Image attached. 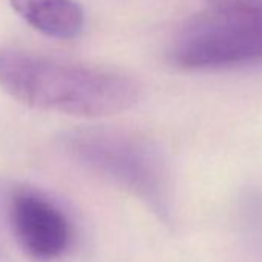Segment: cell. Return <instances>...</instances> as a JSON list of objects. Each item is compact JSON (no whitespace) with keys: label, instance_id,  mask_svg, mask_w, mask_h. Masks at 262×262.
<instances>
[{"label":"cell","instance_id":"cell-3","mask_svg":"<svg viewBox=\"0 0 262 262\" xmlns=\"http://www.w3.org/2000/svg\"><path fill=\"white\" fill-rule=\"evenodd\" d=\"M170 59L185 70H216L262 63V7L245 11L210 10L178 33Z\"/></svg>","mask_w":262,"mask_h":262},{"label":"cell","instance_id":"cell-5","mask_svg":"<svg viewBox=\"0 0 262 262\" xmlns=\"http://www.w3.org/2000/svg\"><path fill=\"white\" fill-rule=\"evenodd\" d=\"M10 4L30 27L48 37L68 40L83 31L85 14L74 0H10Z\"/></svg>","mask_w":262,"mask_h":262},{"label":"cell","instance_id":"cell-6","mask_svg":"<svg viewBox=\"0 0 262 262\" xmlns=\"http://www.w3.org/2000/svg\"><path fill=\"white\" fill-rule=\"evenodd\" d=\"M210 10L233 13V11H245L262 7V0H205Z\"/></svg>","mask_w":262,"mask_h":262},{"label":"cell","instance_id":"cell-2","mask_svg":"<svg viewBox=\"0 0 262 262\" xmlns=\"http://www.w3.org/2000/svg\"><path fill=\"white\" fill-rule=\"evenodd\" d=\"M62 147L79 165L133 193L162 219H170L171 174L153 141L122 128L85 126L65 133Z\"/></svg>","mask_w":262,"mask_h":262},{"label":"cell","instance_id":"cell-4","mask_svg":"<svg viewBox=\"0 0 262 262\" xmlns=\"http://www.w3.org/2000/svg\"><path fill=\"white\" fill-rule=\"evenodd\" d=\"M10 222L19 245L39 262L62 257L71 245L73 231L65 213L34 191H20L13 198Z\"/></svg>","mask_w":262,"mask_h":262},{"label":"cell","instance_id":"cell-1","mask_svg":"<svg viewBox=\"0 0 262 262\" xmlns=\"http://www.w3.org/2000/svg\"><path fill=\"white\" fill-rule=\"evenodd\" d=\"M0 88L28 106L77 117L125 111L141 91L123 73L17 48H0Z\"/></svg>","mask_w":262,"mask_h":262}]
</instances>
